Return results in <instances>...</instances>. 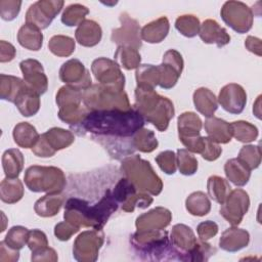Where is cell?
<instances>
[{
	"label": "cell",
	"mask_w": 262,
	"mask_h": 262,
	"mask_svg": "<svg viewBox=\"0 0 262 262\" xmlns=\"http://www.w3.org/2000/svg\"><path fill=\"white\" fill-rule=\"evenodd\" d=\"M143 117L133 107L129 111H93L77 126L79 135L91 134L93 139H128L144 125Z\"/></svg>",
	"instance_id": "obj_1"
},
{
	"label": "cell",
	"mask_w": 262,
	"mask_h": 262,
	"mask_svg": "<svg viewBox=\"0 0 262 262\" xmlns=\"http://www.w3.org/2000/svg\"><path fill=\"white\" fill-rule=\"evenodd\" d=\"M134 95L133 108L143 117L144 121L152 124L159 131H166L175 115L173 102L168 97L157 93L155 89L147 87L136 86Z\"/></svg>",
	"instance_id": "obj_2"
},
{
	"label": "cell",
	"mask_w": 262,
	"mask_h": 262,
	"mask_svg": "<svg viewBox=\"0 0 262 262\" xmlns=\"http://www.w3.org/2000/svg\"><path fill=\"white\" fill-rule=\"evenodd\" d=\"M121 172L140 192L159 195L163 190V181L155 172L150 163L138 155L123 159Z\"/></svg>",
	"instance_id": "obj_3"
},
{
	"label": "cell",
	"mask_w": 262,
	"mask_h": 262,
	"mask_svg": "<svg viewBox=\"0 0 262 262\" xmlns=\"http://www.w3.org/2000/svg\"><path fill=\"white\" fill-rule=\"evenodd\" d=\"M131 244L139 254L150 260H173L177 259V252L173 248L168 232L161 230H137L131 236Z\"/></svg>",
	"instance_id": "obj_4"
},
{
	"label": "cell",
	"mask_w": 262,
	"mask_h": 262,
	"mask_svg": "<svg viewBox=\"0 0 262 262\" xmlns=\"http://www.w3.org/2000/svg\"><path fill=\"white\" fill-rule=\"evenodd\" d=\"M83 104L89 112L93 111H129L131 104L127 93L105 87L99 83L92 84L82 91Z\"/></svg>",
	"instance_id": "obj_5"
},
{
	"label": "cell",
	"mask_w": 262,
	"mask_h": 262,
	"mask_svg": "<svg viewBox=\"0 0 262 262\" xmlns=\"http://www.w3.org/2000/svg\"><path fill=\"white\" fill-rule=\"evenodd\" d=\"M24 180L33 192H61L67 184L63 171L54 166H30L25 172Z\"/></svg>",
	"instance_id": "obj_6"
},
{
	"label": "cell",
	"mask_w": 262,
	"mask_h": 262,
	"mask_svg": "<svg viewBox=\"0 0 262 262\" xmlns=\"http://www.w3.org/2000/svg\"><path fill=\"white\" fill-rule=\"evenodd\" d=\"M55 101L58 106V118L72 127L79 125L89 114L86 106L82 105V91L69 85L59 88Z\"/></svg>",
	"instance_id": "obj_7"
},
{
	"label": "cell",
	"mask_w": 262,
	"mask_h": 262,
	"mask_svg": "<svg viewBox=\"0 0 262 262\" xmlns=\"http://www.w3.org/2000/svg\"><path fill=\"white\" fill-rule=\"evenodd\" d=\"M75 141L74 133L59 127H53L41 134L36 144L32 147L35 156L40 158H50L56 151L69 147Z\"/></svg>",
	"instance_id": "obj_8"
},
{
	"label": "cell",
	"mask_w": 262,
	"mask_h": 262,
	"mask_svg": "<svg viewBox=\"0 0 262 262\" xmlns=\"http://www.w3.org/2000/svg\"><path fill=\"white\" fill-rule=\"evenodd\" d=\"M112 192L125 212H133L135 208L146 209L154 202L150 194L138 191L126 177L118 181Z\"/></svg>",
	"instance_id": "obj_9"
},
{
	"label": "cell",
	"mask_w": 262,
	"mask_h": 262,
	"mask_svg": "<svg viewBox=\"0 0 262 262\" xmlns=\"http://www.w3.org/2000/svg\"><path fill=\"white\" fill-rule=\"evenodd\" d=\"M223 21L238 34L248 33L253 26L254 13L246 3L226 1L220 11Z\"/></svg>",
	"instance_id": "obj_10"
},
{
	"label": "cell",
	"mask_w": 262,
	"mask_h": 262,
	"mask_svg": "<svg viewBox=\"0 0 262 262\" xmlns=\"http://www.w3.org/2000/svg\"><path fill=\"white\" fill-rule=\"evenodd\" d=\"M91 72L99 84L118 91L124 90L125 76L116 60L98 57L92 61Z\"/></svg>",
	"instance_id": "obj_11"
},
{
	"label": "cell",
	"mask_w": 262,
	"mask_h": 262,
	"mask_svg": "<svg viewBox=\"0 0 262 262\" xmlns=\"http://www.w3.org/2000/svg\"><path fill=\"white\" fill-rule=\"evenodd\" d=\"M104 242V234L101 230L93 229L81 232L75 239L73 256L79 262H94Z\"/></svg>",
	"instance_id": "obj_12"
},
{
	"label": "cell",
	"mask_w": 262,
	"mask_h": 262,
	"mask_svg": "<svg viewBox=\"0 0 262 262\" xmlns=\"http://www.w3.org/2000/svg\"><path fill=\"white\" fill-rule=\"evenodd\" d=\"M62 0H39L33 3L26 12V23L40 30L47 29L55 16L61 11Z\"/></svg>",
	"instance_id": "obj_13"
},
{
	"label": "cell",
	"mask_w": 262,
	"mask_h": 262,
	"mask_svg": "<svg viewBox=\"0 0 262 262\" xmlns=\"http://www.w3.org/2000/svg\"><path fill=\"white\" fill-rule=\"evenodd\" d=\"M250 207V198L246 190L235 188L231 190L225 202L221 204L220 215L232 226H237Z\"/></svg>",
	"instance_id": "obj_14"
},
{
	"label": "cell",
	"mask_w": 262,
	"mask_h": 262,
	"mask_svg": "<svg viewBox=\"0 0 262 262\" xmlns=\"http://www.w3.org/2000/svg\"><path fill=\"white\" fill-rule=\"evenodd\" d=\"M119 19L121 27L112 31L111 40L119 46H129L138 50L142 45L138 21L126 12L121 13Z\"/></svg>",
	"instance_id": "obj_15"
},
{
	"label": "cell",
	"mask_w": 262,
	"mask_h": 262,
	"mask_svg": "<svg viewBox=\"0 0 262 262\" xmlns=\"http://www.w3.org/2000/svg\"><path fill=\"white\" fill-rule=\"evenodd\" d=\"M184 61L180 52L175 49H169L163 56V61L158 66L160 72L159 86L163 89L173 88L183 71Z\"/></svg>",
	"instance_id": "obj_16"
},
{
	"label": "cell",
	"mask_w": 262,
	"mask_h": 262,
	"mask_svg": "<svg viewBox=\"0 0 262 262\" xmlns=\"http://www.w3.org/2000/svg\"><path fill=\"white\" fill-rule=\"evenodd\" d=\"M59 79L66 85L84 91L92 85L90 72L77 58H72L62 63L59 69Z\"/></svg>",
	"instance_id": "obj_17"
},
{
	"label": "cell",
	"mask_w": 262,
	"mask_h": 262,
	"mask_svg": "<svg viewBox=\"0 0 262 262\" xmlns=\"http://www.w3.org/2000/svg\"><path fill=\"white\" fill-rule=\"evenodd\" d=\"M26 84L39 95L44 94L48 89V79L45 75L43 66L34 58H28L19 63Z\"/></svg>",
	"instance_id": "obj_18"
},
{
	"label": "cell",
	"mask_w": 262,
	"mask_h": 262,
	"mask_svg": "<svg viewBox=\"0 0 262 262\" xmlns=\"http://www.w3.org/2000/svg\"><path fill=\"white\" fill-rule=\"evenodd\" d=\"M217 100L224 111L232 115H238L246 106L247 93L241 85L229 83L221 88Z\"/></svg>",
	"instance_id": "obj_19"
},
{
	"label": "cell",
	"mask_w": 262,
	"mask_h": 262,
	"mask_svg": "<svg viewBox=\"0 0 262 262\" xmlns=\"http://www.w3.org/2000/svg\"><path fill=\"white\" fill-rule=\"evenodd\" d=\"M90 205L88 202L79 199L71 198L66 202L63 218L66 221L78 227H92L93 222L91 218Z\"/></svg>",
	"instance_id": "obj_20"
},
{
	"label": "cell",
	"mask_w": 262,
	"mask_h": 262,
	"mask_svg": "<svg viewBox=\"0 0 262 262\" xmlns=\"http://www.w3.org/2000/svg\"><path fill=\"white\" fill-rule=\"evenodd\" d=\"M198 241L193 230L189 226L179 223L172 227L170 242L177 252L178 260L186 261L188 253L194 248Z\"/></svg>",
	"instance_id": "obj_21"
},
{
	"label": "cell",
	"mask_w": 262,
	"mask_h": 262,
	"mask_svg": "<svg viewBox=\"0 0 262 262\" xmlns=\"http://www.w3.org/2000/svg\"><path fill=\"white\" fill-rule=\"evenodd\" d=\"M172 221V213L164 207H156L136 218L135 226L139 231L165 229Z\"/></svg>",
	"instance_id": "obj_22"
},
{
	"label": "cell",
	"mask_w": 262,
	"mask_h": 262,
	"mask_svg": "<svg viewBox=\"0 0 262 262\" xmlns=\"http://www.w3.org/2000/svg\"><path fill=\"white\" fill-rule=\"evenodd\" d=\"M199 36L206 44H215L221 48L230 42L226 29L222 28L215 19H206L200 27Z\"/></svg>",
	"instance_id": "obj_23"
},
{
	"label": "cell",
	"mask_w": 262,
	"mask_h": 262,
	"mask_svg": "<svg viewBox=\"0 0 262 262\" xmlns=\"http://www.w3.org/2000/svg\"><path fill=\"white\" fill-rule=\"evenodd\" d=\"M250 243V234L246 229L236 226L225 229L220 238L219 247L226 252H237L246 248Z\"/></svg>",
	"instance_id": "obj_24"
},
{
	"label": "cell",
	"mask_w": 262,
	"mask_h": 262,
	"mask_svg": "<svg viewBox=\"0 0 262 262\" xmlns=\"http://www.w3.org/2000/svg\"><path fill=\"white\" fill-rule=\"evenodd\" d=\"M102 37V30L98 23L92 19L83 20L75 31L76 41L84 47L97 45Z\"/></svg>",
	"instance_id": "obj_25"
},
{
	"label": "cell",
	"mask_w": 262,
	"mask_h": 262,
	"mask_svg": "<svg viewBox=\"0 0 262 262\" xmlns=\"http://www.w3.org/2000/svg\"><path fill=\"white\" fill-rule=\"evenodd\" d=\"M205 131L210 139L217 143H228L231 140L230 124L223 119L217 117H210L204 123Z\"/></svg>",
	"instance_id": "obj_26"
},
{
	"label": "cell",
	"mask_w": 262,
	"mask_h": 262,
	"mask_svg": "<svg viewBox=\"0 0 262 262\" xmlns=\"http://www.w3.org/2000/svg\"><path fill=\"white\" fill-rule=\"evenodd\" d=\"M170 29L169 20L166 16H162L156 20L146 24L140 30V37L143 41L151 44L161 43L168 35Z\"/></svg>",
	"instance_id": "obj_27"
},
{
	"label": "cell",
	"mask_w": 262,
	"mask_h": 262,
	"mask_svg": "<svg viewBox=\"0 0 262 262\" xmlns=\"http://www.w3.org/2000/svg\"><path fill=\"white\" fill-rule=\"evenodd\" d=\"M195 110L206 118L214 116L218 108V100L215 94L208 88H198L192 95Z\"/></svg>",
	"instance_id": "obj_28"
},
{
	"label": "cell",
	"mask_w": 262,
	"mask_h": 262,
	"mask_svg": "<svg viewBox=\"0 0 262 262\" xmlns=\"http://www.w3.org/2000/svg\"><path fill=\"white\" fill-rule=\"evenodd\" d=\"M63 203L64 195L61 192L47 193L35 203L34 211L40 217H53L59 212Z\"/></svg>",
	"instance_id": "obj_29"
},
{
	"label": "cell",
	"mask_w": 262,
	"mask_h": 262,
	"mask_svg": "<svg viewBox=\"0 0 262 262\" xmlns=\"http://www.w3.org/2000/svg\"><path fill=\"white\" fill-rule=\"evenodd\" d=\"M14 104L21 116L32 117L39 112L40 95L27 85L16 97Z\"/></svg>",
	"instance_id": "obj_30"
},
{
	"label": "cell",
	"mask_w": 262,
	"mask_h": 262,
	"mask_svg": "<svg viewBox=\"0 0 262 262\" xmlns=\"http://www.w3.org/2000/svg\"><path fill=\"white\" fill-rule=\"evenodd\" d=\"M17 41L24 48L31 51H38L43 45V34L36 26L26 23L18 30Z\"/></svg>",
	"instance_id": "obj_31"
},
{
	"label": "cell",
	"mask_w": 262,
	"mask_h": 262,
	"mask_svg": "<svg viewBox=\"0 0 262 262\" xmlns=\"http://www.w3.org/2000/svg\"><path fill=\"white\" fill-rule=\"evenodd\" d=\"M27 86L26 82L11 75H0V98L14 103L16 97Z\"/></svg>",
	"instance_id": "obj_32"
},
{
	"label": "cell",
	"mask_w": 262,
	"mask_h": 262,
	"mask_svg": "<svg viewBox=\"0 0 262 262\" xmlns=\"http://www.w3.org/2000/svg\"><path fill=\"white\" fill-rule=\"evenodd\" d=\"M25 164L24 155L17 148H8L2 155V167L6 177L17 178Z\"/></svg>",
	"instance_id": "obj_33"
},
{
	"label": "cell",
	"mask_w": 262,
	"mask_h": 262,
	"mask_svg": "<svg viewBox=\"0 0 262 262\" xmlns=\"http://www.w3.org/2000/svg\"><path fill=\"white\" fill-rule=\"evenodd\" d=\"M12 136L14 142L23 148H32L40 137L36 128L28 122L16 124L13 128Z\"/></svg>",
	"instance_id": "obj_34"
},
{
	"label": "cell",
	"mask_w": 262,
	"mask_h": 262,
	"mask_svg": "<svg viewBox=\"0 0 262 262\" xmlns=\"http://www.w3.org/2000/svg\"><path fill=\"white\" fill-rule=\"evenodd\" d=\"M24 184L18 178L5 177L0 183V199L6 204H15L24 196Z\"/></svg>",
	"instance_id": "obj_35"
},
{
	"label": "cell",
	"mask_w": 262,
	"mask_h": 262,
	"mask_svg": "<svg viewBox=\"0 0 262 262\" xmlns=\"http://www.w3.org/2000/svg\"><path fill=\"white\" fill-rule=\"evenodd\" d=\"M203 122L193 112L182 113L177 119L178 137H188L200 135Z\"/></svg>",
	"instance_id": "obj_36"
},
{
	"label": "cell",
	"mask_w": 262,
	"mask_h": 262,
	"mask_svg": "<svg viewBox=\"0 0 262 262\" xmlns=\"http://www.w3.org/2000/svg\"><path fill=\"white\" fill-rule=\"evenodd\" d=\"M224 173L227 180L235 186H245L251 177V171L236 158L226 161L224 165Z\"/></svg>",
	"instance_id": "obj_37"
},
{
	"label": "cell",
	"mask_w": 262,
	"mask_h": 262,
	"mask_svg": "<svg viewBox=\"0 0 262 262\" xmlns=\"http://www.w3.org/2000/svg\"><path fill=\"white\" fill-rule=\"evenodd\" d=\"M208 196L218 204H223L231 191V187L228 181L220 176L212 175L207 181Z\"/></svg>",
	"instance_id": "obj_38"
},
{
	"label": "cell",
	"mask_w": 262,
	"mask_h": 262,
	"mask_svg": "<svg viewBox=\"0 0 262 262\" xmlns=\"http://www.w3.org/2000/svg\"><path fill=\"white\" fill-rule=\"evenodd\" d=\"M185 208L189 214L193 216H205L211 210V202L203 191H194L190 193L185 200Z\"/></svg>",
	"instance_id": "obj_39"
},
{
	"label": "cell",
	"mask_w": 262,
	"mask_h": 262,
	"mask_svg": "<svg viewBox=\"0 0 262 262\" xmlns=\"http://www.w3.org/2000/svg\"><path fill=\"white\" fill-rule=\"evenodd\" d=\"M131 141L133 148L141 152H151L159 145L155 132L143 127L134 133Z\"/></svg>",
	"instance_id": "obj_40"
},
{
	"label": "cell",
	"mask_w": 262,
	"mask_h": 262,
	"mask_svg": "<svg viewBox=\"0 0 262 262\" xmlns=\"http://www.w3.org/2000/svg\"><path fill=\"white\" fill-rule=\"evenodd\" d=\"M137 86L155 89L160 83V72L158 66L140 64L135 72Z\"/></svg>",
	"instance_id": "obj_41"
},
{
	"label": "cell",
	"mask_w": 262,
	"mask_h": 262,
	"mask_svg": "<svg viewBox=\"0 0 262 262\" xmlns=\"http://www.w3.org/2000/svg\"><path fill=\"white\" fill-rule=\"evenodd\" d=\"M114 57L115 60H117V62L127 71L137 69L141 61V55L139 51L129 46H118Z\"/></svg>",
	"instance_id": "obj_42"
},
{
	"label": "cell",
	"mask_w": 262,
	"mask_h": 262,
	"mask_svg": "<svg viewBox=\"0 0 262 262\" xmlns=\"http://www.w3.org/2000/svg\"><path fill=\"white\" fill-rule=\"evenodd\" d=\"M231 135L237 141L243 143H250L255 141L258 137V129L255 125L247 121H234L230 123Z\"/></svg>",
	"instance_id": "obj_43"
},
{
	"label": "cell",
	"mask_w": 262,
	"mask_h": 262,
	"mask_svg": "<svg viewBox=\"0 0 262 262\" xmlns=\"http://www.w3.org/2000/svg\"><path fill=\"white\" fill-rule=\"evenodd\" d=\"M76 48L75 40L69 36L55 35L48 42L49 51L59 57H68L73 54Z\"/></svg>",
	"instance_id": "obj_44"
},
{
	"label": "cell",
	"mask_w": 262,
	"mask_h": 262,
	"mask_svg": "<svg viewBox=\"0 0 262 262\" xmlns=\"http://www.w3.org/2000/svg\"><path fill=\"white\" fill-rule=\"evenodd\" d=\"M89 13V9L79 3L71 4L64 8L61 14V23L68 27L79 26L83 20H85L86 15Z\"/></svg>",
	"instance_id": "obj_45"
},
{
	"label": "cell",
	"mask_w": 262,
	"mask_h": 262,
	"mask_svg": "<svg viewBox=\"0 0 262 262\" xmlns=\"http://www.w3.org/2000/svg\"><path fill=\"white\" fill-rule=\"evenodd\" d=\"M261 148L259 145H244L238 152L237 160L250 171L257 169L261 164Z\"/></svg>",
	"instance_id": "obj_46"
},
{
	"label": "cell",
	"mask_w": 262,
	"mask_h": 262,
	"mask_svg": "<svg viewBox=\"0 0 262 262\" xmlns=\"http://www.w3.org/2000/svg\"><path fill=\"white\" fill-rule=\"evenodd\" d=\"M200 19L193 14H183L175 20L176 30L187 38L195 37L200 32Z\"/></svg>",
	"instance_id": "obj_47"
},
{
	"label": "cell",
	"mask_w": 262,
	"mask_h": 262,
	"mask_svg": "<svg viewBox=\"0 0 262 262\" xmlns=\"http://www.w3.org/2000/svg\"><path fill=\"white\" fill-rule=\"evenodd\" d=\"M177 167L179 169V172L182 175L190 176L193 175L198 171V160L196 158L187 150L186 148H179L177 150Z\"/></svg>",
	"instance_id": "obj_48"
},
{
	"label": "cell",
	"mask_w": 262,
	"mask_h": 262,
	"mask_svg": "<svg viewBox=\"0 0 262 262\" xmlns=\"http://www.w3.org/2000/svg\"><path fill=\"white\" fill-rule=\"evenodd\" d=\"M29 232H30V230L24 226H20V225L12 226L8 230L7 234L5 235L4 242L9 247H11L15 250H20L28 243Z\"/></svg>",
	"instance_id": "obj_49"
},
{
	"label": "cell",
	"mask_w": 262,
	"mask_h": 262,
	"mask_svg": "<svg viewBox=\"0 0 262 262\" xmlns=\"http://www.w3.org/2000/svg\"><path fill=\"white\" fill-rule=\"evenodd\" d=\"M216 253V249L207 241H198L194 248L188 253L186 261L190 262H202L207 261L211 256Z\"/></svg>",
	"instance_id": "obj_50"
},
{
	"label": "cell",
	"mask_w": 262,
	"mask_h": 262,
	"mask_svg": "<svg viewBox=\"0 0 262 262\" xmlns=\"http://www.w3.org/2000/svg\"><path fill=\"white\" fill-rule=\"evenodd\" d=\"M156 162L160 169L168 174L173 175L177 170V158L173 150H165L156 157Z\"/></svg>",
	"instance_id": "obj_51"
},
{
	"label": "cell",
	"mask_w": 262,
	"mask_h": 262,
	"mask_svg": "<svg viewBox=\"0 0 262 262\" xmlns=\"http://www.w3.org/2000/svg\"><path fill=\"white\" fill-rule=\"evenodd\" d=\"M21 1L19 0H0V16L3 20H13L19 13Z\"/></svg>",
	"instance_id": "obj_52"
},
{
	"label": "cell",
	"mask_w": 262,
	"mask_h": 262,
	"mask_svg": "<svg viewBox=\"0 0 262 262\" xmlns=\"http://www.w3.org/2000/svg\"><path fill=\"white\" fill-rule=\"evenodd\" d=\"M31 252L38 251L48 246V239L46 234L40 229H33L29 232V238L27 243Z\"/></svg>",
	"instance_id": "obj_53"
},
{
	"label": "cell",
	"mask_w": 262,
	"mask_h": 262,
	"mask_svg": "<svg viewBox=\"0 0 262 262\" xmlns=\"http://www.w3.org/2000/svg\"><path fill=\"white\" fill-rule=\"evenodd\" d=\"M79 229H80V227L64 220L55 225L54 235L56 236L57 239H59L61 242H66V241H69L75 233H77L79 231Z\"/></svg>",
	"instance_id": "obj_54"
},
{
	"label": "cell",
	"mask_w": 262,
	"mask_h": 262,
	"mask_svg": "<svg viewBox=\"0 0 262 262\" xmlns=\"http://www.w3.org/2000/svg\"><path fill=\"white\" fill-rule=\"evenodd\" d=\"M222 152V148L219 145V143L213 141L210 139L208 136L205 137V143H204V148L203 151L201 152V156L203 159L209 162H213L217 160Z\"/></svg>",
	"instance_id": "obj_55"
},
{
	"label": "cell",
	"mask_w": 262,
	"mask_h": 262,
	"mask_svg": "<svg viewBox=\"0 0 262 262\" xmlns=\"http://www.w3.org/2000/svg\"><path fill=\"white\" fill-rule=\"evenodd\" d=\"M218 225L211 220L201 222L196 227V232L202 241H208L218 233Z\"/></svg>",
	"instance_id": "obj_56"
},
{
	"label": "cell",
	"mask_w": 262,
	"mask_h": 262,
	"mask_svg": "<svg viewBox=\"0 0 262 262\" xmlns=\"http://www.w3.org/2000/svg\"><path fill=\"white\" fill-rule=\"evenodd\" d=\"M31 260L32 261H41V262L42 261L56 262L58 260V256H57V253L55 252L54 249L47 246V247L42 248L38 251L32 252Z\"/></svg>",
	"instance_id": "obj_57"
},
{
	"label": "cell",
	"mask_w": 262,
	"mask_h": 262,
	"mask_svg": "<svg viewBox=\"0 0 262 262\" xmlns=\"http://www.w3.org/2000/svg\"><path fill=\"white\" fill-rule=\"evenodd\" d=\"M19 250L9 247L4 241L0 242V261L1 262H16L19 258Z\"/></svg>",
	"instance_id": "obj_58"
},
{
	"label": "cell",
	"mask_w": 262,
	"mask_h": 262,
	"mask_svg": "<svg viewBox=\"0 0 262 262\" xmlns=\"http://www.w3.org/2000/svg\"><path fill=\"white\" fill-rule=\"evenodd\" d=\"M16 55L15 47L4 40L0 41V61L1 62H8L11 61Z\"/></svg>",
	"instance_id": "obj_59"
},
{
	"label": "cell",
	"mask_w": 262,
	"mask_h": 262,
	"mask_svg": "<svg viewBox=\"0 0 262 262\" xmlns=\"http://www.w3.org/2000/svg\"><path fill=\"white\" fill-rule=\"evenodd\" d=\"M245 47L252 53L261 56L262 55V49H261V40L257 37L248 36L245 40Z\"/></svg>",
	"instance_id": "obj_60"
},
{
	"label": "cell",
	"mask_w": 262,
	"mask_h": 262,
	"mask_svg": "<svg viewBox=\"0 0 262 262\" xmlns=\"http://www.w3.org/2000/svg\"><path fill=\"white\" fill-rule=\"evenodd\" d=\"M260 101H261V95H259L257 97V100L255 101L254 103V106H253V113L254 115L258 118V119H261V111H260Z\"/></svg>",
	"instance_id": "obj_61"
}]
</instances>
